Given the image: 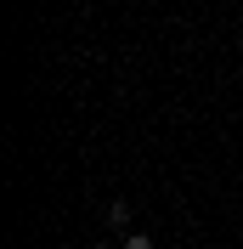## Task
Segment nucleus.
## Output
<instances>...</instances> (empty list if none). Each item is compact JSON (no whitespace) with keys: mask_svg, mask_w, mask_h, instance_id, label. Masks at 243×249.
Segmentation results:
<instances>
[{"mask_svg":"<svg viewBox=\"0 0 243 249\" xmlns=\"http://www.w3.org/2000/svg\"><path fill=\"white\" fill-rule=\"evenodd\" d=\"M107 227H113V232H124V227H130V210H124V198H119V204H107Z\"/></svg>","mask_w":243,"mask_h":249,"instance_id":"nucleus-1","label":"nucleus"},{"mask_svg":"<svg viewBox=\"0 0 243 249\" xmlns=\"http://www.w3.org/2000/svg\"><path fill=\"white\" fill-rule=\"evenodd\" d=\"M124 249H153V238L147 232H124Z\"/></svg>","mask_w":243,"mask_h":249,"instance_id":"nucleus-2","label":"nucleus"},{"mask_svg":"<svg viewBox=\"0 0 243 249\" xmlns=\"http://www.w3.org/2000/svg\"><path fill=\"white\" fill-rule=\"evenodd\" d=\"M91 249H113V244H91Z\"/></svg>","mask_w":243,"mask_h":249,"instance_id":"nucleus-3","label":"nucleus"}]
</instances>
